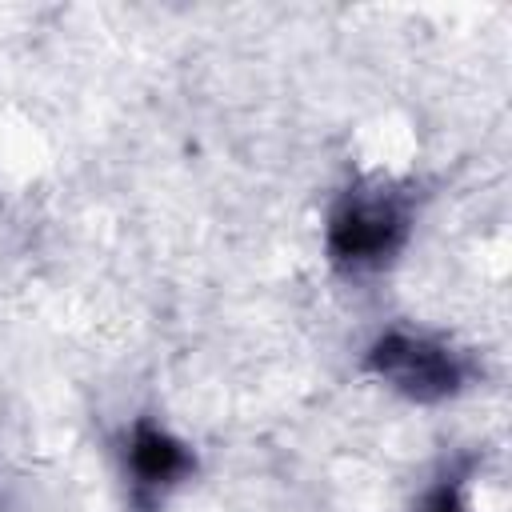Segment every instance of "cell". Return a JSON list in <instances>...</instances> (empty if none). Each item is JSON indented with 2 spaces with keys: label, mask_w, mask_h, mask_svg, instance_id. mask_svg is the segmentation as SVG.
Wrapping results in <instances>:
<instances>
[{
  "label": "cell",
  "mask_w": 512,
  "mask_h": 512,
  "mask_svg": "<svg viewBox=\"0 0 512 512\" xmlns=\"http://www.w3.org/2000/svg\"><path fill=\"white\" fill-rule=\"evenodd\" d=\"M408 236V204L400 192L356 188L328 220V252L348 272H372L388 264Z\"/></svg>",
  "instance_id": "1"
},
{
  "label": "cell",
  "mask_w": 512,
  "mask_h": 512,
  "mask_svg": "<svg viewBox=\"0 0 512 512\" xmlns=\"http://www.w3.org/2000/svg\"><path fill=\"white\" fill-rule=\"evenodd\" d=\"M368 364L384 384H392L412 400H444L464 380V364L448 344L408 332L380 336L376 348L368 352Z\"/></svg>",
  "instance_id": "2"
},
{
  "label": "cell",
  "mask_w": 512,
  "mask_h": 512,
  "mask_svg": "<svg viewBox=\"0 0 512 512\" xmlns=\"http://www.w3.org/2000/svg\"><path fill=\"white\" fill-rule=\"evenodd\" d=\"M128 472L140 492L160 496L192 472V452L172 432H164L156 424H140L128 440Z\"/></svg>",
  "instance_id": "3"
},
{
  "label": "cell",
  "mask_w": 512,
  "mask_h": 512,
  "mask_svg": "<svg viewBox=\"0 0 512 512\" xmlns=\"http://www.w3.org/2000/svg\"><path fill=\"white\" fill-rule=\"evenodd\" d=\"M420 512H464L460 488H456V484H440L436 492H428V496H424Z\"/></svg>",
  "instance_id": "4"
}]
</instances>
